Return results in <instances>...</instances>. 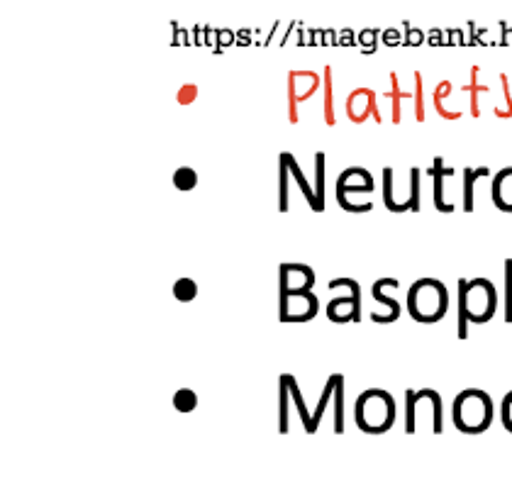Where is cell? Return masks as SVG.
Instances as JSON below:
<instances>
[{
	"label": "cell",
	"mask_w": 512,
	"mask_h": 483,
	"mask_svg": "<svg viewBox=\"0 0 512 483\" xmlns=\"http://www.w3.org/2000/svg\"><path fill=\"white\" fill-rule=\"evenodd\" d=\"M174 408L178 413H193V410L198 408V396L196 391H191V388H178L174 393Z\"/></svg>",
	"instance_id": "obj_15"
},
{
	"label": "cell",
	"mask_w": 512,
	"mask_h": 483,
	"mask_svg": "<svg viewBox=\"0 0 512 483\" xmlns=\"http://www.w3.org/2000/svg\"><path fill=\"white\" fill-rule=\"evenodd\" d=\"M315 271L305 264H281L278 291H313Z\"/></svg>",
	"instance_id": "obj_9"
},
{
	"label": "cell",
	"mask_w": 512,
	"mask_h": 483,
	"mask_svg": "<svg viewBox=\"0 0 512 483\" xmlns=\"http://www.w3.org/2000/svg\"><path fill=\"white\" fill-rule=\"evenodd\" d=\"M491 193L495 208L503 210V213H512V166L495 174Z\"/></svg>",
	"instance_id": "obj_11"
},
{
	"label": "cell",
	"mask_w": 512,
	"mask_h": 483,
	"mask_svg": "<svg viewBox=\"0 0 512 483\" xmlns=\"http://www.w3.org/2000/svg\"><path fill=\"white\" fill-rule=\"evenodd\" d=\"M198 283L193 281V279H188V276H183V279H178L176 283H174V298L178 303H191V301H196L198 298Z\"/></svg>",
	"instance_id": "obj_14"
},
{
	"label": "cell",
	"mask_w": 512,
	"mask_h": 483,
	"mask_svg": "<svg viewBox=\"0 0 512 483\" xmlns=\"http://www.w3.org/2000/svg\"><path fill=\"white\" fill-rule=\"evenodd\" d=\"M335 383H337V374H332L330 379H327V383H325V391H322V396H320V403H317V408H315V413H313V420H315V425H320V418H322V413H325V408H327V401H330V398H332V393H335Z\"/></svg>",
	"instance_id": "obj_19"
},
{
	"label": "cell",
	"mask_w": 512,
	"mask_h": 483,
	"mask_svg": "<svg viewBox=\"0 0 512 483\" xmlns=\"http://www.w3.org/2000/svg\"><path fill=\"white\" fill-rule=\"evenodd\" d=\"M452 169H447V166L442 164V159H434V166H432V174H434V205H437L439 210H444V213H449L452 210V205L447 203V198H444L442 188H444V179H447V174Z\"/></svg>",
	"instance_id": "obj_13"
},
{
	"label": "cell",
	"mask_w": 512,
	"mask_h": 483,
	"mask_svg": "<svg viewBox=\"0 0 512 483\" xmlns=\"http://www.w3.org/2000/svg\"><path fill=\"white\" fill-rule=\"evenodd\" d=\"M335 432L337 435H342L344 432V376L337 381V388H335Z\"/></svg>",
	"instance_id": "obj_17"
},
{
	"label": "cell",
	"mask_w": 512,
	"mask_h": 483,
	"mask_svg": "<svg viewBox=\"0 0 512 483\" xmlns=\"http://www.w3.org/2000/svg\"><path fill=\"white\" fill-rule=\"evenodd\" d=\"M398 405L395 398L383 388H369L356 398L354 423L366 435H386L395 425Z\"/></svg>",
	"instance_id": "obj_2"
},
{
	"label": "cell",
	"mask_w": 512,
	"mask_h": 483,
	"mask_svg": "<svg viewBox=\"0 0 512 483\" xmlns=\"http://www.w3.org/2000/svg\"><path fill=\"white\" fill-rule=\"evenodd\" d=\"M449 310V291L437 279H417L408 288V313L415 322H439Z\"/></svg>",
	"instance_id": "obj_4"
},
{
	"label": "cell",
	"mask_w": 512,
	"mask_h": 483,
	"mask_svg": "<svg viewBox=\"0 0 512 483\" xmlns=\"http://www.w3.org/2000/svg\"><path fill=\"white\" fill-rule=\"evenodd\" d=\"M493 415V398L481 388H466L454 398L452 420L456 430L464 435H483L493 425Z\"/></svg>",
	"instance_id": "obj_3"
},
{
	"label": "cell",
	"mask_w": 512,
	"mask_h": 483,
	"mask_svg": "<svg viewBox=\"0 0 512 483\" xmlns=\"http://www.w3.org/2000/svg\"><path fill=\"white\" fill-rule=\"evenodd\" d=\"M505 274H508V310H505V320L512 322V262L505 264Z\"/></svg>",
	"instance_id": "obj_22"
},
{
	"label": "cell",
	"mask_w": 512,
	"mask_h": 483,
	"mask_svg": "<svg viewBox=\"0 0 512 483\" xmlns=\"http://www.w3.org/2000/svg\"><path fill=\"white\" fill-rule=\"evenodd\" d=\"M398 279H378L374 283V288H371V293H374V301L386 305V310H383L381 315H371V320L378 322V325H391V322H395L400 318V305L398 301H393L391 296H386L388 286H393V283Z\"/></svg>",
	"instance_id": "obj_10"
},
{
	"label": "cell",
	"mask_w": 512,
	"mask_h": 483,
	"mask_svg": "<svg viewBox=\"0 0 512 483\" xmlns=\"http://www.w3.org/2000/svg\"><path fill=\"white\" fill-rule=\"evenodd\" d=\"M500 418H503L505 430L512 432V391L503 398V408H500Z\"/></svg>",
	"instance_id": "obj_21"
},
{
	"label": "cell",
	"mask_w": 512,
	"mask_h": 483,
	"mask_svg": "<svg viewBox=\"0 0 512 483\" xmlns=\"http://www.w3.org/2000/svg\"><path fill=\"white\" fill-rule=\"evenodd\" d=\"M320 310V301L313 291H278V320L308 322Z\"/></svg>",
	"instance_id": "obj_6"
},
{
	"label": "cell",
	"mask_w": 512,
	"mask_h": 483,
	"mask_svg": "<svg viewBox=\"0 0 512 483\" xmlns=\"http://www.w3.org/2000/svg\"><path fill=\"white\" fill-rule=\"evenodd\" d=\"M481 174V171H473V169H466L464 171V179H466V191H464V210L466 213H471L473 210V179Z\"/></svg>",
	"instance_id": "obj_20"
},
{
	"label": "cell",
	"mask_w": 512,
	"mask_h": 483,
	"mask_svg": "<svg viewBox=\"0 0 512 483\" xmlns=\"http://www.w3.org/2000/svg\"><path fill=\"white\" fill-rule=\"evenodd\" d=\"M198 171L191 169V166H181V169H176L174 174V186L178 188V191H193V188L198 186Z\"/></svg>",
	"instance_id": "obj_16"
},
{
	"label": "cell",
	"mask_w": 512,
	"mask_h": 483,
	"mask_svg": "<svg viewBox=\"0 0 512 483\" xmlns=\"http://www.w3.org/2000/svg\"><path fill=\"white\" fill-rule=\"evenodd\" d=\"M374 188V176L366 169H359V166L344 169L337 179V203L349 213H369L374 205H366L356 198H366L369 193H374Z\"/></svg>",
	"instance_id": "obj_5"
},
{
	"label": "cell",
	"mask_w": 512,
	"mask_h": 483,
	"mask_svg": "<svg viewBox=\"0 0 512 483\" xmlns=\"http://www.w3.org/2000/svg\"><path fill=\"white\" fill-rule=\"evenodd\" d=\"M315 176H317V188H315V193H317V201H320V205L322 208H325V154L322 152H317L315 154Z\"/></svg>",
	"instance_id": "obj_18"
},
{
	"label": "cell",
	"mask_w": 512,
	"mask_h": 483,
	"mask_svg": "<svg viewBox=\"0 0 512 483\" xmlns=\"http://www.w3.org/2000/svg\"><path fill=\"white\" fill-rule=\"evenodd\" d=\"M281 386H286L288 388V393H291L293 396V401H296V405H298V410H300V420H303V427L308 432H315L317 430V425H315V420H313V415L308 413V408H305V401L303 398H300V391H298V383H296V376H291V374H283L281 376Z\"/></svg>",
	"instance_id": "obj_12"
},
{
	"label": "cell",
	"mask_w": 512,
	"mask_h": 483,
	"mask_svg": "<svg viewBox=\"0 0 512 483\" xmlns=\"http://www.w3.org/2000/svg\"><path fill=\"white\" fill-rule=\"evenodd\" d=\"M325 313H327V320L335 322V325H344V322L359 320V315H361V288H359V283L352 279V283H349L347 296L332 298V301L327 303Z\"/></svg>",
	"instance_id": "obj_8"
},
{
	"label": "cell",
	"mask_w": 512,
	"mask_h": 483,
	"mask_svg": "<svg viewBox=\"0 0 512 483\" xmlns=\"http://www.w3.org/2000/svg\"><path fill=\"white\" fill-rule=\"evenodd\" d=\"M420 171L410 169V186L408 193H395V174L393 169L383 171V203L393 213H405V210L420 208Z\"/></svg>",
	"instance_id": "obj_7"
},
{
	"label": "cell",
	"mask_w": 512,
	"mask_h": 483,
	"mask_svg": "<svg viewBox=\"0 0 512 483\" xmlns=\"http://www.w3.org/2000/svg\"><path fill=\"white\" fill-rule=\"evenodd\" d=\"M498 310V291L488 279L459 281V337H466V322L483 325L495 318Z\"/></svg>",
	"instance_id": "obj_1"
}]
</instances>
